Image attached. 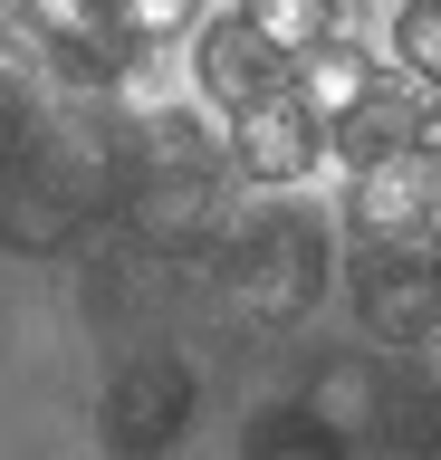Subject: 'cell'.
Here are the masks:
<instances>
[{
	"label": "cell",
	"mask_w": 441,
	"mask_h": 460,
	"mask_svg": "<svg viewBox=\"0 0 441 460\" xmlns=\"http://www.w3.org/2000/svg\"><path fill=\"white\" fill-rule=\"evenodd\" d=\"M326 269H336L326 211H317V201H297V192H260L240 221H221L211 297H221L250 336H288L297 316L326 297Z\"/></svg>",
	"instance_id": "1"
},
{
	"label": "cell",
	"mask_w": 441,
	"mask_h": 460,
	"mask_svg": "<svg viewBox=\"0 0 441 460\" xmlns=\"http://www.w3.org/2000/svg\"><path fill=\"white\" fill-rule=\"evenodd\" d=\"M192 422H202V374H192L182 345L116 355L106 394H96V451L106 460H173Z\"/></svg>",
	"instance_id": "2"
},
{
	"label": "cell",
	"mask_w": 441,
	"mask_h": 460,
	"mask_svg": "<svg viewBox=\"0 0 441 460\" xmlns=\"http://www.w3.org/2000/svg\"><path fill=\"white\" fill-rule=\"evenodd\" d=\"M346 307L384 355H432L441 345V250L432 240H365L346 269Z\"/></svg>",
	"instance_id": "3"
},
{
	"label": "cell",
	"mask_w": 441,
	"mask_h": 460,
	"mask_svg": "<svg viewBox=\"0 0 441 460\" xmlns=\"http://www.w3.org/2000/svg\"><path fill=\"white\" fill-rule=\"evenodd\" d=\"M221 144H231V172H240V182H260V192H297V182L317 172V154H326V115L307 106L297 77H288L278 96L240 106Z\"/></svg>",
	"instance_id": "4"
},
{
	"label": "cell",
	"mask_w": 441,
	"mask_h": 460,
	"mask_svg": "<svg viewBox=\"0 0 441 460\" xmlns=\"http://www.w3.org/2000/svg\"><path fill=\"white\" fill-rule=\"evenodd\" d=\"M288 77H297V67L250 29V10H221V20L192 29V86H202V106L240 115V106H260V96H278Z\"/></svg>",
	"instance_id": "5"
},
{
	"label": "cell",
	"mask_w": 441,
	"mask_h": 460,
	"mask_svg": "<svg viewBox=\"0 0 441 460\" xmlns=\"http://www.w3.org/2000/svg\"><path fill=\"white\" fill-rule=\"evenodd\" d=\"M355 240H432L441 230V154H393V164H365L346 192Z\"/></svg>",
	"instance_id": "6"
},
{
	"label": "cell",
	"mask_w": 441,
	"mask_h": 460,
	"mask_svg": "<svg viewBox=\"0 0 441 460\" xmlns=\"http://www.w3.org/2000/svg\"><path fill=\"white\" fill-rule=\"evenodd\" d=\"M432 125H441V106L422 96V86L384 77L375 96H355V106L326 125V154H346V172H365V164H393V154H422Z\"/></svg>",
	"instance_id": "7"
},
{
	"label": "cell",
	"mask_w": 441,
	"mask_h": 460,
	"mask_svg": "<svg viewBox=\"0 0 441 460\" xmlns=\"http://www.w3.org/2000/svg\"><path fill=\"white\" fill-rule=\"evenodd\" d=\"M240 460H355V422H346L326 394L260 402V412H250V441H240Z\"/></svg>",
	"instance_id": "8"
},
{
	"label": "cell",
	"mask_w": 441,
	"mask_h": 460,
	"mask_svg": "<svg viewBox=\"0 0 441 460\" xmlns=\"http://www.w3.org/2000/svg\"><path fill=\"white\" fill-rule=\"evenodd\" d=\"M365 431H375L393 460H441V374H393V384H375Z\"/></svg>",
	"instance_id": "9"
},
{
	"label": "cell",
	"mask_w": 441,
	"mask_h": 460,
	"mask_svg": "<svg viewBox=\"0 0 441 460\" xmlns=\"http://www.w3.org/2000/svg\"><path fill=\"white\" fill-rule=\"evenodd\" d=\"M375 86H384V77H375V49H365V39H346V29H336L326 49H307V58H297V96H307L326 125H336L355 96H375Z\"/></svg>",
	"instance_id": "10"
},
{
	"label": "cell",
	"mask_w": 441,
	"mask_h": 460,
	"mask_svg": "<svg viewBox=\"0 0 441 460\" xmlns=\"http://www.w3.org/2000/svg\"><path fill=\"white\" fill-rule=\"evenodd\" d=\"M240 10H250V29H260V39L288 58V67L346 29V0H240Z\"/></svg>",
	"instance_id": "11"
},
{
	"label": "cell",
	"mask_w": 441,
	"mask_h": 460,
	"mask_svg": "<svg viewBox=\"0 0 441 460\" xmlns=\"http://www.w3.org/2000/svg\"><path fill=\"white\" fill-rule=\"evenodd\" d=\"M393 67L441 106V0H393Z\"/></svg>",
	"instance_id": "12"
},
{
	"label": "cell",
	"mask_w": 441,
	"mask_h": 460,
	"mask_svg": "<svg viewBox=\"0 0 441 460\" xmlns=\"http://www.w3.org/2000/svg\"><path fill=\"white\" fill-rule=\"evenodd\" d=\"M125 29H135V49H163V39H192L202 10L192 0H125Z\"/></svg>",
	"instance_id": "13"
}]
</instances>
